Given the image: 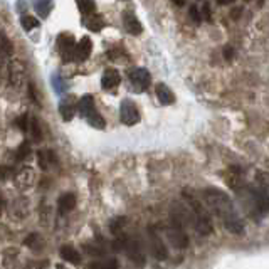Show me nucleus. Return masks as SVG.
Returning a JSON list of instances; mask_svg holds the SVG:
<instances>
[{
  "label": "nucleus",
  "instance_id": "7c9ffc66",
  "mask_svg": "<svg viewBox=\"0 0 269 269\" xmlns=\"http://www.w3.org/2000/svg\"><path fill=\"white\" fill-rule=\"evenodd\" d=\"M217 2L221 3V5H227V3H232L234 0H217Z\"/></svg>",
  "mask_w": 269,
  "mask_h": 269
},
{
  "label": "nucleus",
  "instance_id": "6e6552de",
  "mask_svg": "<svg viewBox=\"0 0 269 269\" xmlns=\"http://www.w3.org/2000/svg\"><path fill=\"white\" fill-rule=\"evenodd\" d=\"M58 46H59V51L63 54L64 59H72V51H74V46H76V39L72 34H61L58 37Z\"/></svg>",
  "mask_w": 269,
  "mask_h": 269
},
{
  "label": "nucleus",
  "instance_id": "423d86ee",
  "mask_svg": "<svg viewBox=\"0 0 269 269\" xmlns=\"http://www.w3.org/2000/svg\"><path fill=\"white\" fill-rule=\"evenodd\" d=\"M150 79H152V77H150V72L146 71V69L138 67V69H134V71L130 72V81H132V84L136 88L138 93H143L148 89Z\"/></svg>",
  "mask_w": 269,
  "mask_h": 269
},
{
  "label": "nucleus",
  "instance_id": "c756f323",
  "mask_svg": "<svg viewBox=\"0 0 269 269\" xmlns=\"http://www.w3.org/2000/svg\"><path fill=\"white\" fill-rule=\"evenodd\" d=\"M202 12H203V17H205L207 20H210V19H212V17H210V10H209V3H203Z\"/></svg>",
  "mask_w": 269,
  "mask_h": 269
},
{
  "label": "nucleus",
  "instance_id": "1a4fd4ad",
  "mask_svg": "<svg viewBox=\"0 0 269 269\" xmlns=\"http://www.w3.org/2000/svg\"><path fill=\"white\" fill-rule=\"evenodd\" d=\"M121 81V76L116 69H106L103 77H101V86L104 89H115Z\"/></svg>",
  "mask_w": 269,
  "mask_h": 269
},
{
  "label": "nucleus",
  "instance_id": "393cba45",
  "mask_svg": "<svg viewBox=\"0 0 269 269\" xmlns=\"http://www.w3.org/2000/svg\"><path fill=\"white\" fill-rule=\"evenodd\" d=\"M29 153H31V146H29V143H27V141H24V143L20 145L19 152H17L19 160H26V158L29 157Z\"/></svg>",
  "mask_w": 269,
  "mask_h": 269
},
{
  "label": "nucleus",
  "instance_id": "39448f33",
  "mask_svg": "<svg viewBox=\"0 0 269 269\" xmlns=\"http://www.w3.org/2000/svg\"><path fill=\"white\" fill-rule=\"evenodd\" d=\"M148 234H150V244H152V251L155 254V258L158 261H165L168 258V249L164 244V239L157 234V231L153 227H148Z\"/></svg>",
  "mask_w": 269,
  "mask_h": 269
},
{
  "label": "nucleus",
  "instance_id": "ddd939ff",
  "mask_svg": "<svg viewBox=\"0 0 269 269\" xmlns=\"http://www.w3.org/2000/svg\"><path fill=\"white\" fill-rule=\"evenodd\" d=\"M77 109H79L81 116H84V118H88L93 111H96L95 100H93V96L91 95H86V96L81 98V100L77 101Z\"/></svg>",
  "mask_w": 269,
  "mask_h": 269
},
{
  "label": "nucleus",
  "instance_id": "20e7f679",
  "mask_svg": "<svg viewBox=\"0 0 269 269\" xmlns=\"http://www.w3.org/2000/svg\"><path fill=\"white\" fill-rule=\"evenodd\" d=\"M120 118L121 123L126 126H133L140 121V113H138L136 106L133 104V101L125 100L120 106Z\"/></svg>",
  "mask_w": 269,
  "mask_h": 269
},
{
  "label": "nucleus",
  "instance_id": "4be33fe9",
  "mask_svg": "<svg viewBox=\"0 0 269 269\" xmlns=\"http://www.w3.org/2000/svg\"><path fill=\"white\" fill-rule=\"evenodd\" d=\"M91 269H118V261L116 259H106V261H98V263H91Z\"/></svg>",
  "mask_w": 269,
  "mask_h": 269
},
{
  "label": "nucleus",
  "instance_id": "9b49d317",
  "mask_svg": "<svg viewBox=\"0 0 269 269\" xmlns=\"http://www.w3.org/2000/svg\"><path fill=\"white\" fill-rule=\"evenodd\" d=\"M59 254H61V258H63L69 264H74V266H77V264L81 263V254L72 246H69V244L61 247Z\"/></svg>",
  "mask_w": 269,
  "mask_h": 269
},
{
  "label": "nucleus",
  "instance_id": "f257e3e1",
  "mask_svg": "<svg viewBox=\"0 0 269 269\" xmlns=\"http://www.w3.org/2000/svg\"><path fill=\"white\" fill-rule=\"evenodd\" d=\"M205 199H207V202L210 203L212 210L222 219V222L227 231L232 232V234H242L244 224L237 217V214H235V210H234V205H232L231 199L227 197L226 194L221 192V190L209 189L205 192Z\"/></svg>",
  "mask_w": 269,
  "mask_h": 269
},
{
  "label": "nucleus",
  "instance_id": "b1692460",
  "mask_svg": "<svg viewBox=\"0 0 269 269\" xmlns=\"http://www.w3.org/2000/svg\"><path fill=\"white\" fill-rule=\"evenodd\" d=\"M0 51H2L3 54H7V56H9L10 52H12V44H10V40L7 39L3 34H0Z\"/></svg>",
  "mask_w": 269,
  "mask_h": 269
},
{
  "label": "nucleus",
  "instance_id": "5701e85b",
  "mask_svg": "<svg viewBox=\"0 0 269 269\" xmlns=\"http://www.w3.org/2000/svg\"><path fill=\"white\" fill-rule=\"evenodd\" d=\"M20 24H22L24 31H27V32H31L32 29L39 27V20L35 17H31V15H24V17L20 19Z\"/></svg>",
  "mask_w": 269,
  "mask_h": 269
},
{
  "label": "nucleus",
  "instance_id": "c85d7f7f",
  "mask_svg": "<svg viewBox=\"0 0 269 269\" xmlns=\"http://www.w3.org/2000/svg\"><path fill=\"white\" fill-rule=\"evenodd\" d=\"M9 175H10V168H7V167H0V180H5Z\"/></svg>",
  "mask_w": 269,
  "mask_h": 269
},
{
  "label": "nucleus",
  "instance_id": "2f4dec72",
  "mask_svg": "<svg viewBox=\"0 0 269 269\" xmlns=\"http://www.w3.org/2000/svg\"><path fill=\"white\" fill-rule=\"evenodd\" d=\"M172 2H173V3H177L178 7H182L183 3H185V0H172Z\"/></svg>",
  "mask_w": 269,
  "mask_h": 269
},
{
  "label": "nucleus",
  "instance_id": "f03ea898",
  "mask_svg": "<svg viewBox=\"0 0 269 269\" xmlns=\"http://www.w3.org/2000/svg\"><path fill=\"white\" fill-rule=\"evenodd\" d=\"M189 203H190V209L194 210V215H195V226H197V231L201 234L207 235L212 232V221L209 217V214L203 209V205L199 201L190 197L189 199Z\"/></svg>",
  "mask_w": 269,
  "mask_h": 269
},
{
  "label": "nucleus",
  "instance_id": "aec40b11",
  "mask_svg": "<svg viewBox=\"0 0 269 269\" xmlns=\"http://www.w3.org/2000/svg\"><path fill=\"white\" fill-rule=\"evenodd\" d=\"M37 157H39L40 168H44V170H47L49 164H52V162H54V155H52V152H49V150H42V152H39Z\"/></svg>",
  "mask_w": 269,
  "mask_h": 269
},
{
  "label": "nucleus",
  "instance_id": "412c9836",
  "mask_svg": "<svg viewBox=\"0 0 269 269\" xmlns=\"http://www.w3.org/2000/svg\"><path fill=\"white\" fill-rule=\"evenodd\" d=\"M86 120L89 121V125L93 126V128H98V130H103L106 123H104V120H103V116L100 115L98 111H93L91 115H89Z\"/></svg>",
  "mask_w": 269,
  "mask_h": 269
},
{
  "label": "nucleus",
  "instance_id": "f3484780",
  "mask_svg": "<svg viewBox=\"0 0 269 269\" xmlns=\"http://www.w3.org/2000/svg\"><path fill=\"white\" fill-rule=\"evenodd\" d=\"M86 26H88V29H89V31H93V32H100V31L104 27V20L101 19L100 15H93V14H89V15H88V19H86Z\"/></svg>",
  "mask_w": 269,
  "mask_h": 269
},
{
  "label": "nucleus",
  "instance_id": "473e14b6",
  "mask_svg": "<svg viewBox=\"0 0 269 269\" xmlns=\"http://www.w3.org/2000/svg\"><path fill=\"white\" fill-rule=\"evenodd\" d=\"M58 269H64V268L63 266H58Z\"/></svg>",
  "mask_w": 269,
  "mask_h": 269
},
{
  "label": "nucleus",
  "instance_id": "f8f14e48",
  "mask_svg": "<svg viewBox=\"0 0 269 269\" xmlns=\"http://www.w3.org/2000/svg\"><path fill=\"white\" fill-rule=\"evenodd\" d=\"M76 207V197L72 194H64L59 197L58 201V210L59 214H67V212H71L72 209Z\"/></svg>",
  "mask_w": 269,
  "mask_h": 269
},
{
  "label": "nucleus",
  "instance_id": "7ed1b4c3",
  "mask_svg": "<svg viewBox=\"0 0 269 269\" xmlns=\"http://www.w3.org/2000/svg\"><path fill=\"white\" fill-rule=\"evenodd\" d=\"M123 249L126 251L128 258L132 259V263L136 264V268H145L146 258H145L143 251H141V246L138 244V240H134V239H126V237H125V246H123Z\"/></svg>",
  "mask_w": 269,
  "mask_h": 269
},
{
  "label": "nucleus",
  "instance_id": "a211bd4d",
  "mask_svg": "<svg viewBox=\"0 0 269 269\" xmlns=\"http://www.w3.org/2000/svg\"><path fill=\"white\" fill-rule=\"evenodd\" d=\"M34 7L39 15L47 17L52 10V0H34Z\"/></svg>",
  "mask_w": 269,
  "mask_h": 269
},
{
  "label": "nucleus",
  "instance_id": "a878e982",
  "mask_svg": "<svg viewBox=\"0 0 269 269\" xmlns=\"http://www.w3.org/2000/svg\"><path fill=\"white\" fill-rule=\"evenodd\" d=\"M27 120H29V116H20L17 120V126L22 132H27Z\"/></svg>",
  "mask_w": 269,
  "mask_h": 269
},
{
  "label": "nucleus",
  "instance_id": "6ab92c4d",
  "mask_svg": "<svg viewBox=\"0 0 269 269\" xmlns=\"http://www.w3.org/2000/svg\"><path fill=\"white\" fill-rule=\"evenodd\" d=\"M77 3V9L83 15H89L96 10V2L95 0H76Z\"/></svg>",
  "mask_w": 269,
  "mask_h": 269
},
{
  "label": "nucleus",
  "instance_id": "dca6fc26",
  "mask_svg": "<svg viewBox=\"0 0 269 269\" xmlns=\"http://www.w3.org/2000/svg\"><path fill=\"white\" fill-rule=\"evenodd\" d=\"M27 132L31 133V136L34 141L42 140V132H40V126L34 116H29V120H27Z\"/></svg>",
  "mask_w": 269,
  "mask_h": 269
},
{
  "label": "nucleus",
  "instance_id": "2eb2a0df",
  "mask_svg": "<svg viewBox=\"0 0 269 269\" xmlns=\"http://www.w3.org/2000/svg\"><path fill=\"white\" fill-rule=\"evenodd\" d=\"M125 27L132 35H138L143 32V27H141L140 20L134 17L133 14H125Z\"/></svg>",
  "mask_w": 269,
  "mask_h": 269
},
{
  "label": "nucleus",
  "instance_id": "9d476101",
  "mask_svg": "<svg viewBox=\"0 0 269 269\" xmlns=\"http://www.w3.org/2000/svg\"><path fill=\"white\" fill-rule=\"evenodd\" d=\"M155 93H157V98H158V101H160L162 104H173L175 103L173 91L167 86V84L158 83L157 86H155Z\"/></svg>",
  "mask_w": 269,
  "mask_h": 269
},
{
  "label": "nucleus",
  "instance_id": "bb28decb",
  "mask_svg": "<svg viewBox=\"0 0 269 269\" xmlns=\"http://www.w3.org/2000/svg\"><path fill=\"white\" fill-rule=\"evenodd\" d=\"M232 58H234V49H232L231 46H227L226 49H224V59L231 61Z\"/></svg>",
  "mask_w": 269,
  "mask_h": 269
},
{
  "label": "nucleus",
  "instance_id": "4468645a",
  "mask_svg": "<svg viewBox=\"0 0 269 269\" xmlns=\"http://www.w3.org/2000/svg\"><path fill=\"white\" fill-rule=\"evenodd\" d=\"M76 109H77V104L72 103V100H64L61 101L59 104V113L64 121H71L76 115Z\"/></svg>",
  "mask_w": 269,
  "mask_h": 269
},
{
  "label": "nucleus",
  "instance_id": "cd10ccee",
  "mask_svg": "<svg viewBox=\"0 0 269 269\" xmlns=\"http://www.w3.org/2000/svg\"><path fill=\"white\" fill-rule=\"evenodd\" d=\"M190 17H192L195 22H201V15H199L197 7H190Z\"/></svg>",
  "mask_w": 269,
  "mask_h": 269
},
{
  "label": "nucleus",
  "instance_id": "0eeeda50",
  "mask_svg": "<svg viewBox=\"0 0 269 269\" xmlns=\"http://www.w3.org/2000/svg\"><path fill=\"white\" fill-rule=\"evenodd\" d=\"M91 51H93L91 39L83 37L74 46V51H72V59L77 61V63H83V61H86L89 56H91Z\"/></svg>",
  "mask_w": 269,
  "mask_h": 269
}]
</instances>
